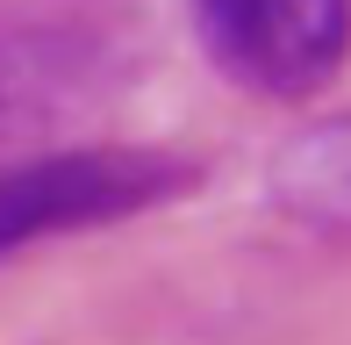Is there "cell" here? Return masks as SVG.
<instances>
[{"instance_id":"7a4b0ae2","label":"cell","mask_w":351,"mask_h":345,"mask_svg":"<svg viewBox=\"0 0 351 345\" xmlns=\"http://www.w3.org/2000/svg\"><path fill=\"white\" fill-rule=\"evenodd\" d=\"M194 29L244 93L301 101L344 65L351 0H194Z\"/></svg>"},{"instance_id":"3957f363","label":"cell","mask_w":351,"mask_h":345,"mask_svg":"<svg viewBox=\"0 0 351 345\" xmlns=\"http://www.w3.org/2000/svg\"><path fill=\"white\" fill-rule=\"evenodd\" d=\"M265 187H273V201L294 216V223L351 238V108L330 115V122H308V130L273 159Z\"/></svg>"},{"instance_id":"6da1fadb","label":"cell","mask_w":351,"mask_h":345,"mask_svg":"<svg viewBox=\"0 0 351 345\" xmlns=\"http://www.w3.org/2000/svg\"><path fill=\"white\" fill-rule=\"evenodd\" d=\"M194 180V166L172 151H51V159L0 166V259H14L29 238H65V230L122 223L136 209H158Z\"/></svg>"}]
</instances>
